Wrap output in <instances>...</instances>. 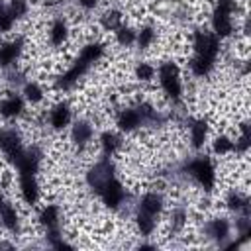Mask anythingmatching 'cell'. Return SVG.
Wrapping results in <instances>:
<instances>
[{"label": "cell", "mask_w": 251, "mask_h": 251, "mask_svg": "<svg viewBox=\"0 0 251 251\" xmlns=\"http://www.w3.org/2000/svg\"><path fill=\"white\" fill-rule=\"evenodd\" d=\"M24 49H25V39L22 35H16L8 41H2L0 43V69L2 71L14 69L18 65Z\"/></svg>", "instance_id": "14"}, {"label": "cell", "mask_w": 251, "mask_h": 251, "mask_svg": "<svg viewBox=\"0 0 251 251\" xmlns=\"http://www.w3.org/2000/svg\"><path fill=\"white\" fill-rule=\"evenodd\" d=\"M25 149H27V145L24 143V137L16 127L0 126V153L12 167L22 159Z\"/></svg>", "instance_id": "9"}, {"label": "cell", "mask_w": 251, "mask_h": 251, "mask_svg": "<svg viewBox=\"0 0 251 251\" xmlns=\"http://www.w3.org/2000/svg\"><path fill=\"white\" fill-rule=\"evenodd\" d=\"M0 226L12 235L22 233V216H20V210L16 208V204H12L8 200L2 204V208H0Z\"/></svg>", "instance_id": "18"}, {"label": "cell", "mask_w": 251, "mask_h": 251, "mask_svg": "<svg viewBox=\"0 0 251 251\" xmlns=\"http://www.w3.org/2000/svg\"><path fill=\"white\" fill-rule=\"evenodd\" d=\"M20 92L22 96L25 98L27 104H41L45 100V88L37 82V80H31V78H25L24 84L20 86Z\"/></svg>", "instance_id": "21"}, {"label": "cell", "mask_w": 251, "mask_h": 251, "mask_svg": "<svg viewBox=\"0 0 251 251\" xmlns=\"http://www.w3.org/2000/svg\"><path fill=\"white\" fill-rule=\"evenodd\" d=\"M104 57H106V45H104L102 41L92 39V41L84 43V45L78 49V53H76V57L73 59V63L57 76L55 88L61 90V92L73 90Z\"/></svg>", "instance_id": "5"}, {"label": "cell", "mask_w": 251, "mask_h": 251, "mask_svg": "<svg viewBox=\"0 0 251 251\" xmlns=\"http://www.w3.org/2000/svg\"><path fill=\"white\" fill-rule=\"evenodd\" d=\"M4 202H6V198H4V194H2V190H0V208H2Z\"/></svg>", "instance_id": "29"}, {"label": "cell", "mask_w": 251, "mask_h": 251, "mask_svg": "<svg viewBox=\"0 0 251 251\" xmlns=\"http://www.w3.org/2000/svg\"><path fill=\"white\" fill-rule=\"evenodd\" d=\"M169 120H173V114H167L149 102H137V104L124 106L116 112V118H114L120 133H135L145 127L159 129L167 126Z\"/></svg>", "instance_id": "3"}, {"label": "cell", "mask_w": 251, "mask_h": 251, "mask_svg": "<svg viewBox=\"0 0 251 251\" xmlns=\"http://www.w3.org/2000/svg\"><path fill=\"white\" fill-rule=\"evenodd\" d=\"M192 55L188 59V71L194 78H208L218 67V59L222 55V39L216 37L206 27H196L190 37Z\"/></svg>", "instance_id": "2"}, {"label": "cell", "mask_w": 251, "mask_h": 251, "mask_svg": "<svg viewBox=\"0 0 251 251\" xmlns=\"http://www.w3.org/2000/svg\"><path fill=\"white\" fill-rule=\"evenodd\" d=\"M135 31L137 29H133L131 25H127V24H122L116 31H114V37H116V43L120 45V47H124V49H129V47H133L135 45Z\"/></svg>", "instance_id": "26"}, {"label": "cell", "mask_w": 251, "mask_h": 251, "mask_svg": "<svg viewBox=\"0 0 251 251\" xmlns=\"http://www.w3.org/2000/svg\"><path fill=\"white\" fill-rule=\"evenodd\" d=\"M249 151V122L243 120L237 126V135L233 137V155L235 157H247Z\"/></svg>", "instance_id": "23"}, {"label": "cell", "mask_w": 251, "mask_h": 251, "mask_svg": "<svg viewBox=\"0 0 251 251\" xmlns=\"http://www.w3.org/2000/svg\"><path fill=\"white\" fill-rule=\"evenodd\" d=\"M173 178L190 182L192 186H196L200 192H204L208 196L214 192V188L218 184V167H216V161L212 155L196 151L194 155L186 157L184 161H180L175 167Z\"/></svg>", "instance_id": "4"}, {"label": "cell", "mask_w": 251, "mask_h": 251, "mask_svg": "<svg viewBox=\"0 0 251 251\" xmlns=\"http://www.w3.org/2000/svg\"><path fill=\"white\" fill-rule=\"evenodd\" d=\"M188 220H190V212H188V208H186L184 204L173 206V210L169 212V220H167V224H169V233H171V235H180V233L186 229Z\"/></svg>", "instance_id": "20"}, {"label": "cell", "mask_w": 251, "mask_h": 251, "mask_svg": "<svg viewBox=\"0 0 251 251\" xmlns=\"http://www.w3.org/2000/svg\"><path fill=\"white\" fill-rule=\"evenodd\" d=\"M25 108L27 102L18 88H12L0 98V118L4 122H18L20 118L25 116Z\"/></svg>", "instance_id": "12"}, {"label": "cell", "mask_w": 251, "mask_h": 251, "mask_svg": "<svg viewBox=\"0 0 251 251\" xmlns=\"http://www.w3.org/2000/svg\"><path fill=\"white\" fill-rule=\"evenodd\" d=\"M188 133V143L194 151H202L210 139V124L202 116H184L180 120Z\"/></svg>", "instance_id": "11"}, {"label": "cell", "mask_w": 251, "mask_h": 251, "mask_svg": "<svg viewBox=\"0 0 251 251\" xmlns=\"http://www.w3.org/2000/svg\"><path fill=\"white\" fill-rule=\"evenodd\" d=\"M122 24H124V12L120 8H108L100 16V27L104 31H112L114 33Z\"/></svg>", "instance_id": "24"}, {"label": "cell", "mask_w": 251, "mask_h": 251, "mask_svg": "<svg viewBox=\"0 0 251 251\" xmlns=\"http://www.w3.org/2000/svg\"><path fill=\"white\" fill-rule=\"evenodd\" d=\"M98 149H100V155L102 157H116L122 147H124V137L120 131H114V129H104L100 135H98Z\"/></svg>", "instance_id": "17"}, {"label": "cell", "mask_w": 251, "mask_h": 251, "mask_svg": "<svg viewBox=\"0 0 251 251\" xmlns=\"http://www.w3.org/2000/svg\"><path fill=\"white\" fill-rule=\"evenodd\" d=\"M75 4H76L82 12H92L94 8H98L100 0H75Z\"/></svg>", "instance_id": "28"}, {"label": "cell", "mask_w": 251, "mask_h": 251, "mask_svg": "<svg viewBox=\"0 0 251 251\" xmlns=\"http://www.w3.org/2000/svg\"><path fill=\"white\" fill-rule=\"evenodd\" d=\"M73 120H75L73 108H71V104L65 102V100L55 102V104L47 110V114H45V126H49V129H51V131H57V133L69 129L71 124H73Z\"/></svg>", "instance_id": "13"}, {"label": "cell", "mask_w": 251, "mask_h": 251, "mask_svg": "<svg viewBox=\"0 0 251 251\" xmlns=\"http://www.w3.org/2000/svg\"><path fill=\"white\" fill-rule=\"evenodd\" d=\"M226 208L229 214L233 216H245V214H251V202H249V196L237 188H231L227 194H226V200H224Z\"/></svg>", "instance_id": "19"}, {"label": "cell", "mask_w": 251, "mask_h": 251, "mask_svg": "<svg viewBox=\"0 0 251 251\" xmlns=\"http://www.w3.org/2000/svg\"><path fill=\"white\" fill-rule=\"evenodd\" d=\"M155 41H157V27L155 25L145 24L135 31V47L139 51H149L155 45Z\"/></svg>", "instance_id": "22"}, {"label": "cell", "mask_w": 251, "mask_h": 251, "mask_svg": "<svg viewBox=\"0 0 251 251\" xmlns=\"http://www.w3.org/2000/svg\"><path fill=\"white\" fill-rule=\"evenodd\" d=\"M84 182L110 212H122L129 204V190L118 176V169L112 157L96 159L86 169Z\"/></svg>", "instance_id": "1"}, {"label": "cell", "mask_w": 251, "mask_h": 251, "mask_svg": "<svg viewBox=\"0 0 251 251\" xmlns=\"http://www.w3.org/2000/svg\"><path fill=\"white\" fill-rule=\"evenodd\" d=\"M133 75L139 82H153L157 75V67L151 61H137L133 67Z\"/></svg>", "instance_id": "27"}, {"label": "cell", "mask_w": 251, "mask_h": 251, "mask_svg": "<svg viewBox=\"0 0 251 251\" xmlns=\"http://www.w3.org/2000/svg\"><path fill=\"white\" fill-rule=\"evenodd\" d=\"M210 145H212V155H214V157H227V155H233V137L227 135V133H220V135L212 137Z\"/></svg>", "instance_id": "25"}, {"label": "cell", "mask_w": 251, "mask_h": 251, "mask_svg": "<svg viewBox=\"0 0 251 251\" xmlns=\"http://www.w3.org/2000/svg\"><path fill=\"white\" fill-rule=\"evenodd\" d=\"M237 0H214L210 14V31L224 39H229L237 29Z\"/></svg>", "instance_id": "8"}, {"label": "cell", "mask_w": 251, "mask_h": 251, "mask_svg": "<svg viewBox=\"0 0 251 251\" xmlns=\"http://www.w3.org/2000/svg\"><path fill=\"white\" fill-rule=\"evenodd\" d=\"M165 206L167 200L161 190H147L137 198L131 210V220L141 237H153L159 226V218L165 212Z\"/></svg>", "instance_id": "6"}, {"label": "cell", "mask_w": 251, "mask_h": 251, "mask_svg": "<svg viewBox=\"0 0 251 251\" xmlns=\"http://www.w3.org/2000/svg\"><path fill=\"white\" fill-rule=\"evenodd\" d=\"M157 80L161 86L163 96L167 98L169 106L175 110H182V102H184V82H182V73L176 61L173 59H165L159 63L157 67Z\"/></svg>", "instance_id": "7"}, {"label": "cell", "mask_w": 251, "mask_h": 251, "mask_svg": "<svg viewBox=\"0 0 251 251\" xmlns=\"http://www.w3.org/2000/svg\"><path fill=\"white\" fill-rule=\"evenodd\" d=\"M202 235L210 243H216L220 247H226L227 241L233 237V226L227 216H212L202 226Z\"/></svg>", "instance_id": "10"}, {"label": "cell", "mask_w": 251, "mask_h": 251, "mask_svg": "<svg viewBox=\"0 0 251 251\" xmlns=\"http://www.w3.org/2000/svg\"><path fill=\"white\" fill-rule=\"evenodd\" d=\"M69 35H71V25H69V20L65 16H55L49 24V29H47V39H49V45L59 49L63 47L67 41H69Z\"/></svg>", "instance_id": "16"}, {"label": "cell", "mask_w": 251, "mask_h": 251, "mask_svg": "<svg viewBox=\"0 0 251 251\" xmlns=\"http://www.w3.org/2000/svg\"><path fill=\"white\" fill-rule=\"evenodd\" d=\"M69 135H71V143L75 145V149L84 151L94 141V126H92V122H88L84 118L73 120L71 127H69Z\"/></svg>", "instance_id": "15"}]
</instances>
